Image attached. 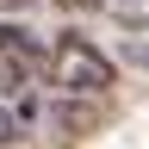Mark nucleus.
Instances as JSON below:
<instances>
[{"instance_id": "nucleus-1", "label": "nucleus", "mask_w": 149, "mask_h": 149, "mask_svg": "<svg viewBox=\"0 0 149 149\" xmlns=\"http://www.w3.org/2000/svg\"><path fill=\"white\" fill-rule=\"evenodd\" d=\"M44 74H50V87L62 93V100H93V106L118 87V62H112L100 44H87L81 31H62L50 44V68Z\"/></svg>"}, {"instance_id": "nucleus-2", "label": "nucleus", "mask_w": 149, "mask_h": 149, "mask_svg": "<svg viewBox=\"0 0 149 149\" xmlns=\"http://www.w3.org/2000/svg\"><path fill=\"white\" fill-rule=\"evenodd\" d=\"M37 68H50V50L37 44L31 31H19V25H0V106H25V87H31V74Z\"/></svg>"}, {"instance_id": "nucleus-3", "label": "nucleus", "mask_w": 149, "mask_h": 149, "mask_svg": "<svg viewBox=\"0 0 149 149\" xmlns=\"http://www.w3.org/2000/svg\"><path fill=\"white\" fill-rule=\"evenodd\" d=\"M19 130H25V112L0 106V149H6V143H19Z\"/></svg>"}, {"instance_id": "nucleus-4", "label": "nucleus", "mask_w": 149, "mask_h": 149, "mask_svg": "<svg viewBox=\"0 0 149 149\" xmlns=\"http://www.w3.org/2000/svg\"><path fill=\"white\" fill-rule=\"evenodd\" d=\"M56 6H62V13H93L100 0H56Z\"/></svg>"}]
</instances>
